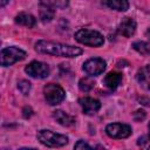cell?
<instances>
[{
  "instance_id": "12",
  "label": "cell",
  "mask_w": 150,
  "mask_h": 150,
  "mask_svg": "<svg viewBox=\"0 0 150 150\" xmlns=\"http://www.w3.org/2000/svg\"><path fill=\"white\" fill-rule=\"evenodd\" d=\"M122 82V74L117 73V71H110L105 75V77L103 79V83L107 88H109L110 90H115Z\"/></svg>"
},
{
  "instance_id": "19",
  "label": "cell",
  "mask_w": 150,
  "mask_h": 150,
  "mask_svg": "<svg viewBox=\"0 0 150 150\" xmlns=\"http://www.w3.org/2000/svg\"><path fill=\"white\" fill-rule=\"evenodd\" d=\"M18 88H19V90H20L23 95H28V93H29V90H30V83H29L27 80H21V81H19V83H18Z\"/></svg>"
},
{
  "instance_id": "20",
  "label": "cell",
  "mask_w": 150,
  "mask_h": 150,
  "mask_svg": "<svg viewBox=\"0 0 150 150\" xmlns=\"http://www.w3.org/2000/svg\"><path fill=\"white\" fill-rule=\"evenodd\" d=\"M138 145L142 148H150V138H146V137L138 138Z\"/></svg>"
},
{
  "instance_id": "25",
  "label": "cell",
  "mask_w": 150,
  "mask_h": 150,
  "mask_svg": "<svg viewBox=\"0 0 150 150\" xmlns=\"http://www.w3.org/2000/svg\"><path fill=\"white\" fill-rule=\"evenodd\" d=\"M148 128H149V138H150V123H149V127Z\"/></svg>"
},
{
  "instance_id": "7",
  "label": "cell",
  "mask_w": 150,
  "mask_h": 150,
  "mask_svg": "<svg viewBox=\"0 0 150 150\" xmlns=\"http://www.w3.org/2000/svg\"><path fill=\"white\" fill-rule=\"evenodd\" d=\"M25 71L34 79H46L49 75V67L47 63L41 61H32L26 68Z\"/></svg>"
},
{
  "instance_id": "9",
  "label": "cell",
  "mask_w": 150,
  "mask_h": 150,
  "mask_svg": "<svg viewBox=\"0 0 150 150\" xmlns=\"http://www.w3.org/2000/svg\"><path fill=\"white\" fill-rule=\"evenodd\" d=\"M39 14L42 22H50L55 16V4L50 0H40Z\"/></svg>"
},
{
  "instance_id": "24",
  "label": "cell",
  "mask_w": 150,
  "mask_h": 150,
  "mask_svg": "<svg viewBox=\"0 0 150 150\" xmlns=\"http://www.w3.org/2000/svg\"><path fill=\"white\" fill-rule=\"evenodd\" d=\"M145 36H146V38L150 40V27L146 29V32H145Z\"/></svg>"
},
{
  "instance_id": "4",
  "label": "cell",
  "mask_w": 150,
  "mask_h": 150,
  "mask_svg": "<svg viewBox=\"0 0 150 150\" xmlns=\"http://www.w3.org/2000/svg\"><path fill=\"white\" fill-rule=\"evenodd\" d=\"M26 57V52L18 48V47H6L1 50L0 54V62L2 67H8L12 66L13 63L21 61Z\"/></svg>"
},
{
  "instance_id": "8",
  "label": "cell",
  "mask_w": 150,
  "mask_h": 150,
  "mask_svg": "<svg viewBox=\"0 0 150 150\" xmlns=\"http://www.w3.org/2000/svg\"><path fill=\"white\" fill-rule=\"evenodd\" d=\"M105 69V61L101 57H93L83 63V70L90 76H97Z\"/></svg>"
},
{
  "instance_id": "5",
  "label": "cell",
  "mask_w": 150,
  "mask_h": 150,
  "mask_svg": "<svg viewBox=\"0 0 150 150\" xmlns=\"http://www.w3.org/2000/svg\"><path fill=\"white\" fill-rule=\"evenodd\" d=\"M43 95H45L46 102L50 105H56V104L61 103L66 97V93H64L63 88L55 83L46 84L43 87Z\"/></svg>"
},
{
  "instance_id": "14",
  "label": "cell",
  "mask_w": 150,
  "mask_h": 150,
  "mask_svg": "<svg viewBox=\"0 0 150 150\" xmlns=\"http://www.w3.org/2000/svg\"><path fill=\"white\" fill-rule=\"evenodd\" d=\"M53 117L63 127H71L75 124V118L62 110H55L53 112Z\"/></svg>"
},
{
  "instance_id": "16",
  "label": "cell",
  "mask_w": 150,
  "mask_h": 150,
  "mask_svg": "<svg viewBox=\"0 0 150 150\" xmlns=\"http://www.w3.org/2000/svg\"><path fill=\"white\" fill-rule=\"evenodd\" d=\"M107 4L111 9H115L118 12H125L129 8L128 0H107Z\"/></svg>"
},
{
  "instance_id": "13",
  "label": "cell",
  "mask_w": 150,
  "mask_h": 150,
  "mask_svg": "<svg viewBox=\"0 0 150 150\" xmlns=\"http://www.w3.org/2000/svg\"><path fill=\"white\" fill-rule=\"evenodd\" d=\"M137 81L143 89L150 90V64H146L138 70Z\"/></svg>"
},
{
  "instance_id": "6",
  "label": "cell",
  "mask_w": 150,
  "mask_h": 150,
  "mask_svg": "<svg viewBox=\"0 0 150 150\" xmlns=\"http://www.w3.org/2000/svg\"><path fill=\"white\" fill-rule=\"evenodd\" d=\"M105 132L110 138L121 139V138L129 137L131 135L132 130H131V127L125 123H111V124L107 125Z\"/></svg>"
},
{
  "instance_id": "23",
  "label": "cell",
  "mask_w": 150,
  "mask_h": 150,
  "mask_svg": "<svg viewBox=\"0 0 150 150\" xmlns=\"http://www.w3.org/2000/svg\"><path fill=\"white\" fill-rule=\"evenodd\" d=\"M8 1H9V0H0V5H1V7L6 6V4H7Z\"/></svg>"
},
{
  "instance_id": "15",
  "label": "cell",
  "mask_w": 150,
  "mask_h": 150,
  "mask_svg": "<svg viewBox=\"0 0 150 150\" xmlns=\"http://www.w3.org/2000/svg\"><path fill=\"white\" fill-rule=\"evenodd\" d=\"M15 22L18 25H21V26H25V27H28V28H32L35 26L36 23V19L29 14V13H19L16 16H15Z\"/></svg>"
},
{
  "instance_id": "3",
  "label": "cell",
  "mask_w": 150,
  "mask_h": 150,
  "mask_svg": "<svg viewBox=\"0 0 150 150\" xmlns=\"http://www.w3.org/2000/svg\"><path fill=\"white\" fill-rule=\"evenodd\" d=\"M40 143L49 148H60L68 143V137L61 134L53 132L50 130H40L36 135Z\"/></svg>"
},
{
  "instance_id": "10",
  "label": "cell",
  "mask_w": 150,
  "mask_h": 150,
  "mask_svg": "<svg viewBox=\"0 0 150 150\" xmlns=\"http://www.w3.org/2000/svg\"><path fill=\"white\" fill-rule=\"evenodd\" d=\"M79 103L86 115H94L101 108V102L93 97H82L79 100Z\"/></svg>"
},
{
  "instance_id": "2",
  "label": "cell",
  "mask_w": 150,
  "mask_h": 150,
  "mask_svg": "<svg viewBox=\"0 0 150 150\" xmlns=\"http://www.w3.org/2000/svg\"><path fill=\"white\" fill-rule=\"evenodd\" d=\"M75 39L82 45L90 46V47H100L104 42V38L101 33L93 30V29H79L75 33Z\"/></svg>"
},
{
  "instance_id": "18",
  "label": "cell",
  "mask_w": 150,
  "mask_h": 150,
  "mask_svg": "<svg viewBox=\"0 0 150 150\" xmlns=\"http://www.w3.org/2000/svg\"><path fill=\"white\" fill-rule=\"evenodd\" d=\"M94 86H95V82H94L90 77H83V79H81L80 82H79L80 89H81L82 91H84V93L90 91V90L94 88Z\"/></svg>"
},
{
  "instance_id": "22",
  "label": "cell",
  "mask_w": 150,
  "mask_h": 150,
  "mask_svg": "<svg viewBox=\"0 0 150 150\" xmlns=\"http://www.w3.org/2000/svg\"><path fill=\"white\" fill-rule=\"evenodd\" d=\"M54 4L59 8H66L69 4V0H54Z\"/></svg>"
},
{
  "instance_id": "1",
  "label": "cell",
  "mask_w": 150,
  "mask_h": 150,
  "mask_svg": "<svg viewBox=\"0 0 150 150\" xmlns=\"http://www.w3.org/2000/svg\"><path fill=\"white\" fill-rule=\"evenodd\" d=\"M35 49L42 54H49V55L62 56V57H76L83 53V50L79 47L54 42V41H48V40L38 41L35 43Z\"/></svg>"
},
{
  "instance_id": "21",
  "label": "cell",
  "mask_w": 150,
  "mask_h": 150,
  "mask_svg": "<svg viewBox=\"0 0 150 150\" xmlns=\"http://www.w3.org/2000/svg\"><path fill=\"white\" fill-rule=\"evenodd\" d=\"M74 148L75 149H88V150H90V149H93L88 143H86L84 141H79L75 145H74Z\"/></svg>"
},
{
  "instance_id": "17",
  "label": "cell",
  "mask_w": 150,
  "mask_h": 150,
  "mask_svg": "<svg viewBox=\"0 0 150 150\" xmlns=\"http://www.w3.org/2000/svg\"><path fill=\"white\" fill-rule=\"evenodd\" d=\"M132 48L139 53L141 55H149L150 54V43L144 41H136L132 43Z\"/></svg>"
},
{
  "instance_id": "11",
  "label": "cell",
  "mask_w": 150,
  "mask_h": 150,
  "mask_svg": "<svg viewBox=\"0 0 150 150\" xmlns=\"http://www.w3.org/2000/svg\"><path fill=\"white\" fill-rule=\"evenodd\" d=\"M136 32V21L132 18H124L118 25V33L125 38H130Z\"/></svg>"
}]
</instances>
